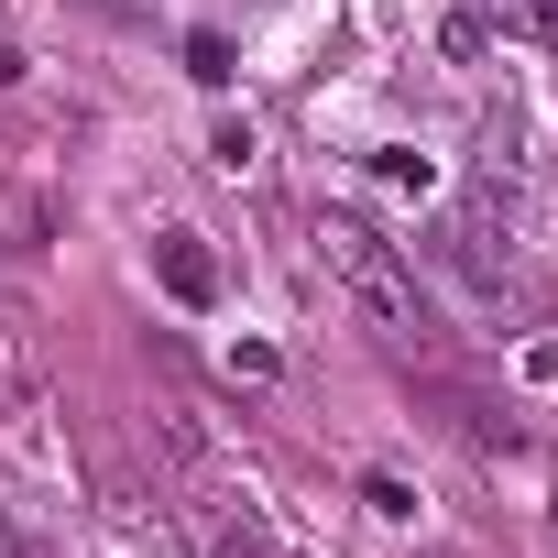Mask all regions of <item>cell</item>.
<instances>
[{
    "label": "cell",
    "instance_id": "obj_3",
    "mask_svg": "<svg viewBox=\"0 0 558 558\" xmlns=\"http://www.w3.org/2000/svg\"><path fill=\"white\" fill-rule=\"evenodd\" d=\"M165 286H175L186 307L208 296V252H197V230H165Z\"/></svg>",
    "mask_w": 558,
    "mask_h": 558
},
{
    "label": "cell",
    "instance_id": "obj_5",
    "mask_svg": "<svg viewBox=\"0 0 558 558\" xmlns=\"http://www.w3.org/2000/svg\"><path fill=\"white\" fill-rule=\"evenodd\" d=\"M23 558H56V547H23Z\"/></svg>",
    "mask_w": 558,
    "mask_h": 558
},
{
    "label": "cell",
    "instance_id": "obj_2",
    "mask_svg": "<svg viewBox=\"0 0 558 558\" xmlns=\"http://www.w3.org/2000/svg\"><path fill=\"white\" fill-rule=\"evenodd\" d=\"M186 536H197V558H274L263 547V514L230 504V493H208V482L186 493Z\"/></svg>",
    "mask_w": 558,
    "mask_h": 558
},
{
    "label": "cell",
    "instance_id": "obj_4",
    "mask_svg": "<svg viewBox=\"0 0 558 558\" xmlns=\"http://www.w3.org/2000/svg\"><path fill=\"white\" fill-rule=\"evenodd\" d=\"M536 34H547V45H558V0H536Z\"/></svg>",
    "mask_w": 558,
    "mask_h": 558
},
{
    "label": "cell",
    "instance_id": "obj_1",
    "mask_svg": "<svg viewBox=\"0 0 558 558\" xmlns=\"http://www.w3.org/2000/svg\"><path fill=\"white\" fill-rule=\"evenodd\" d=\"M318 263H329V286L351 296V318H362L395 362H427V351H438V318H427V296H416V274H405L395 241H373L362 219H318Z\"/></svg>",
    "mask_w": 558,
    "mask_h": 558
}]
</instances>
